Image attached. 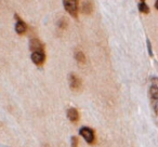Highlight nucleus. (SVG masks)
<instances>
[{"label":"nucleus","instance_id":"423d86ee","mask_svg":"<svg viewBox=\"0 0 158 147\" xmlns=\"http://www.w3.org/2000/svg\"><path fill=\"white\" fill-rule=\"evenodd\" d=\"M29 49L31 50V52L35 51H44V44L40 42V40H38L37 38H33L29 41Z\"/></svg>","mask_w":158,"mask_h":147},{"label":"nucleus","instance_id":"f8f14e48","mask_svg":"<svg viewBox=\"0 0 158 147\" xmlns=\"http://www.w3.org/2000/svg\"><path fill=\"white\" fill-rule=\"evenodd\" d=\"M70 143H72V147H78V138H77V136H72Z\"/></svg>","mask_w":158,"mask_h":147},{"label":"nucleus","instance_id":"0eeeda50","mask_svg":"<svg viewBox=\"0 0 158 147\" xmlns=\"http://www.w3.org/2000/svg\"><path fill=\"white\" fill-rule=\"evenodd\" d=\"M67 118L69 119L72 122H77L79 120V112L76 108L72 107L67 110Z\"/></svg>","mask_w":158,"mask_h":147},{"label":"nucleus","instance_id":"7ed1b4c3","mask_svg":"<svg viewBox=\"0 0 158 147\" xmlns=\"http://www.w3.org/2000/svg\"><path fill=\"white\" fill-rule=\"evenodd\" d=\"M31 59L33 61V63L37 66L44 65V61H46V53L44 51H35V52H31Z\"/></svg>","mask_w":158,"mask_h":147},{"label":"nucleus","instance_id":"9b49d317","mask_svg":"<svg viewBox=\"0 0 158 147\" xmlns=\"http://www.w3.org/2000/svg\"><path fill=\"white\" fill-rule=\"evenodd\" d=\"M57 26H59V28H61V29L67 28L68 22H67V20H66V18H62L61 20H59V22H57Z\"/></svg>","mask_w":158,"mask_h":147},{"label":"nucleus","instance_id":"4468645a","mask_svg":"<svg viewBox=\"0 0 158 147\" xmlns=\"http://www.w3.org/2000/svg\"><path fill=\"white\" fill-rule=\"evenodd\" d=\"M155 9L158 11V0H157V1H156V2H155Z\"/></svg>","mask_w":158,"mask_h":147},{"label":"nucleus","instance_id":"f03ea898","mask_svg":"<svg viewBox=\"0 0 158 147\" xmlns=\"http://www.w3.org/2000/svg\"><path fill=\"white\" fill-rule=\"evenodd\" d=\"M79 134H80V135L86 140V142L88 143V144H90V145L94 144L95 134H94V131H93L91 128H89V127L80 128V130H79Z\"/></svg>","mask_w":158,"mask_h":147},{"label":"nucleus","instance_id":"20e7f679","mask_svg":"<svg viewBox=\"0 0 158 147\" xmlns=\"http://www.w3.org/2000/svg\"><path fill=\"white\" fill-rule=\"evenodd\" d=\"M68 82H69V87L73 91H80L82 88V82L80 78L77 77L74 74H70L68 77Z\"/></svg>","mask_w":158,"mask_h":147},{"label":"nucleus","instance_id":"1a4fd4ad","mask_svg":"<svg viewBox=\"0 0 158 147\" xmlns=\"http://www.w3.org/2000/svg\"><path fill=\"white\" fill-rule=\"evenodd\" d=\"M75 59H76L78 63L80 64H85L86 63V55L82 51L80 50H77L75 51Z\"/></svg>","mask_w":158,"mask_h":147},{"label":"nucleus","instance_id":"ddd939ff","mask_svg":"<svg viewBox=\"0 0 158 147\" xmlns=\"http://www.w3.org/2000/svg\"><path fill=\"white\" fill-rule=\"evenodd\" d=\"M146 43H147V50H148L149 56H153V50H152V44H151L149 39H146Z\"/></svg>","mask_w":158,"mask_h":147},{"label":"nucleus","instance_id":"9d476101","mask_svg":"<svg viewBox=\"0 0 158 147\" xmlns=\"http://www.w3.org/2000/svg\"><path fill=\"white\" fill-rule=\"evenodd\" d=\"M138 8H139V11H140L141 13H148L149 12V7L146 5V2H145L144 0H142V1L139 2Z\"/></svg>","mask_w":158,"mask_h":147},{"label":"nucleus","instance_id":"6e6552de","mask_svg":"<svg viewBox=\"0 0 158 147\" xmlns=\"http://www.w3.org/2000/svg\"><path fill=\"white\" fill-rule=\"evenodd\" d=\"M93 11L92 1H84L81 3V12L84 14H91Z\"/></svg>","mask_w":158,"mask_h":147},{"label":"nucleus","instance_id":"39448f33","mask_svg":"<svg viewBox=\"0 0 158 147\" xmlns=\"http://www.w3.org/2000/svg\"><path fill=\"white\" fill-rule=\"evenodd\" d=\"M15 18H16V24H15V31L19 35H23V34L26 33L27 31V25L19 18V15L15 14Z\"/></svg>","mask_w":158,"mask_h":147},{"label":"nucleus","instance_id":"f257e3e1","mask_svg":"<svg viewBox=\"0 0 158 147\" xmlns=\"http://www.w3.org/2000/svg\"><path fill=\"white\" fill-rule=\"evenodd\" d=\"M64 9L70 14L74 18H78V1L77 0H64Z\"/></svg>","mask_w":158,"mask_h":147}]
</instances>
